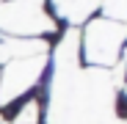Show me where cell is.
Listing matches in <instances>:
<instances>
[{
	"mask_svg": "<svg viewBox=\"0 0 127 124\" xmlns=\"http://www.w3.org/2000/svg\"><path fill=\"white\" fill-rule=\"evenodd\" d=\"M113 94L105 69L53 72L47 124H113Z\"/></svg>",
	"mask_w": 127,
	"mask_h": 124,
	"instance_id": "1",
	"label": "cell"
},
{
	"mask_svg": "<svg viewBox=\"0 0 127 124\" xmlns=\"http://www.w3.org/2000/svg\"><path fill=\"white\" fill-rule=\"evenodd\" d=\"M0 30L11 33L14 39H33L39 33L55 30V22L50 14L41 11V6L11 0V3H0Z\"/></svg>",
	"mask_w": 127,
	"mask_h": 124,
	"instance_id": "2",
	"label": "cell"
},
{
	"mask_svg": "<svg viewBox=\"0 0 127 124\" xmlns=\"http://www.w3.org/2000/svg\"><path fill=\"white\" fill-rule=\"evenodd\" d=\"M127 39V28L111 19H94L86 28V58L91 66H113Z\"/></svg>",
	"mask_w": 127,
	"mask_h": 124,
	"instance_id": "3",
	"label": "cell"
},
{
	"mask_svg": "<svg viewBox=\"0 0 127 124\" xmlns=\"http://www.w3.org/2000/svg\"><path fill=\"white\" fill-rule=\"evenodd\" d=\"M47 66V55H36V58H22V61H11L3 69L0 77V105H8L17 97H22L33 83L41 77Z\"/></svg>",
	"mask_w": 127,
	"mask_h": 124,
	"instance_id": "4",
	"label": "cell"
},
{
	"mask_svg": "<svg viewBox=\"0 0 127 124\" xmlns=\"http://www.w3.org/2000/svg\"><path fill=\"white\" fill-rule=\"evenodd\" d=\"M36 55H47L44 39H6V41H0V64L36 58Z\"/></svg>",
	"mask_w": 127,
	"mask_h": 124,
	"instance_id": "5",
	"label": "cell"
},
{
	"mask_svg": "<svg viewBox=\"0 0 127 124\" xmlns=\"http://www.w3.org/2000/svg\"><path fill=\"white\" fill-rule=\"evenodd\" d=\"M77 41H80V33L75 28H69L64 33L61 44L55 47V55H53V72H61V69H77Z\"/></svg>",
	"mask_w": 127,
	"mask_h": 124,
	"instance_id": "6",
	"label": "cell"
},
{
	"mask_svg": "<svg viewBox=\"0 0 127 124\" xmlns=\"http://www.w3.org/2000/svg\"><path fill=\"white\" fill-rule=\"evenodd\" d=\"M99 3H102V0H53L55 11L66 19V22H72V25L83 22V19H89Z\"/></svg>",
	"mask_w": 127,
	"mask_h": 124,
	"instance_id": "7",
	"label": "cell"
},
{
	"mask_svg": "<svg viewBox=\"0 0 127 124\" xmlns=\"http://www.w3.org/2000/svg\"><path fill=\"white\" fill-rule=\"evenodd\" d=\"M102 11H105V19L111 22H124L127 19V0H102Z\"/></svg>",
	"mask_w": 127,
	"mask_h": 124,
	"instance_id": "8",
	"label": "cell"
},
{
	"mask_svg": "<svg viewBox=\"0 0 127 124\" xmlns=\"http://www.w3.org/2000/svg\"><path fill=\"white\" fill-rule=\"evenodd\" d=\"M36 121H39V102H36V99H31L28 105L19 108V113H17V119H14V124H36Z\"/></svg>",
	"mask_w": 127,
	"mask_h": 124,
	"instance_id": "9",
	"label": "cell"
},
{
	"mask_svg": "<svg viewBox=\"0 0 127 124\" xmlns=\"http://www.w3.org/2000/svg\"><path fill=\"white\" fill-rule=\"evenodd\" d=\"M22 3H33V6H39V3H41V0H22Z\"/></svg>",
	"mask_w": 127,
	"mask_h": 124,
	"instance_id": "10",
	"label": "cell"
},
{
	"mask_svg": "<svg viewBox=\"0 0 127 124\" xmlns=\"http://www.w3.org/2000/svg\"><path fill=\"white\" fill-rule=\"evenodd\" d=\"M113 124H127V121H113Z\"/></svg>",
	"mask_w": 127,
	"mask_h": 124,
	"instance_id": "11",
	"label": "cell"
},
{
	"mask_svg": "<svg viewBox=\"0 0 127 124\" xmlns=\"http://www.w3.org/2000/svg\"><path fill=\"white\" fill-rule=\"evenodd\" d=\"M0 3H3V0H0Z\"/></svg>",
	"mask_w": 127,
	"mask_h": 124,
	"instance_id": "12",
	"label": "cell"
}]
</instances>
